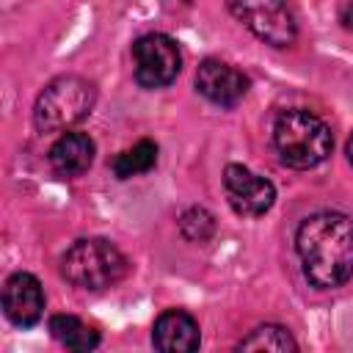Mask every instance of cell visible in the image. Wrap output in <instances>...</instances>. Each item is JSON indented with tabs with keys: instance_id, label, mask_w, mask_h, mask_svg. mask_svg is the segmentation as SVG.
Listing matches in <instances>:
<instances>
[{
	"instance_id": "cell-1",
	"label": "cell",
	"mask_w": 353,
	"mask_h": 353,
	"mask_svg": "<svg viewBox=\"0 0 353 353\" xmlns=\"http://www.w3.org/2000/svg\"><path fill=\"white\" fill-rule=\"evenodd\" d=\"M295 251L312 287H342L353 279V218L334 210L303 218L295 232Z\"/></svg>"
},
{
	"instance_id": "cell-2",
	"label": "cell",
	"mask_w": 353,
	"mask_h": 353,
	"mask_svg": "<svg viewBox=\"0 0 353 353\" xmlns=\"http://www.w3.org/2000/svg\"><path fill=\"white\" fill-rule=\"evenodd\" d=\"M273 146L290 168H314L328 160L334 149L331 127L312 110L292 108L279 113L273 124Z\"/></svg>"
},
{
	"instance_id": "cell-3",
	"label": "cell",
	"mask_w": 353,
	"mask_h": 353,
	"mask_svg": "<svg viewBox=\"0 0 353 353\" xmlns=\"http://www.w3.org/2000/svg\"><path fill=\"white\" fill-rule=\"evenodd\" d=\"M97 102V88L80 74H61L50 80L33 105V121L39 132H63L88 119Z\"/></svg>"
},
{
	"instance_id": "cell-4",
	"label": "cell",
	"mask_w": 353,
	"mask_h": 353,
	"mask_svg": "<svg viewBox=\"0 0 353 353\" xmlns=\"http://www.w3.org/2000/svg\"><path fill=\"white\" fill-rule=\"evenodd\" d=\"M130 270L127 256L102 237H85L66 248L61 256V273L69 284L80 290H105L121 281Z\"/></svg>"
},
{
	"instance_id": "cell-5",
	"label": "cell",
	"mask_w": 353,
	"mask_h": 353,
	"mask_svg": "<svg viewBox=\"0 0 353 353\" xmlns=\"http://www.w3.org/2000/svg\"><path fill=\"white\" fill-rule=\"evenodd\" d=\"M182 69L179 44L165 33H143L132 44V74L143 88H165Z\"/></svg>"
},
{
	"instance_id": "cell-6",
	"label": "cell",
	"mask_w": 353,
	"mask_h": 353,
	"mask_svg": "<svg viewBox=\"0 0 353 353\" xmlns=\"http://www.w3.org/2000/svg\"><path fill=\"white\" fill-rule=\"evenodd\" d=\"M226 6L259 41L270 47H290L298 36L287 0H226Z\"/></svg>"
},
{
	"instance_id": "cell-7",
	"label": "cell",
	"mask_w": 353,
	"mask_h": 353,
	"mask_svg": "<svg viewBox=\"0 0 353 353\" xmlns=\"http://www.w3.org/2000/svg\"><path fill=\"white\" fill-rule=\"evenodd\" d=\"M223 190L229 199V207L243 218H259L265 215L276 201V188L270 179L254 174L251 168L232 163L223 171Z\"/></svg>"
},
{
	"instance_id": "cell-8",
	"label": "cell",
	"mask_w": 353,
	"mask_h": 353,
	"mask_svg": "<svg viewBox=\"0 0 353 353\" xmlns=\"http://www.w3.org/2000/svg\"><path fill=\"white\" fill-rule=\"evenodd\" d=\"M3 312L6 317L19 325V328H30L41 320L44 314V290L39 284V279L33 273H11L3 284Z\"/></svg>"
},
{
	"instance_id": "cell-9",
	"label": "cell",
	"mask_w": 353,
	"mask_h": 353,
	"mask_svg": "<svg viewBox=\"0 0 353 353\" xmlns=\"http://www.w3.org/2000/svg\"><path fill=\"white\" fill-rule=\"evenodd\" d=\"M196 88L204 99H210L218 108H234L245 91H248V77L243 72H237L234 66L207 58L199 63L196 72Z\"/></svg>"
},
{
	"instance_id": "cell-10",
	"label": "cell",
	"mask_w": 353,
	"mask_h": 353,
	"mask_svg": "<svg viewBox=\"0 0 353 353\" xmlns=\"http://www.w3.org/2000/svg\"><path fill=\"white\" fill-rule=\"evenodd\" d=\"M152 345L160 353H193L201 345V331L193 314L185 309H168L154 320Z\"/></svg>"
},
{
	"instance_id": "cell-11",
	"label": "cell",
	"mask_w": 353,
	"mask_h": 353,
	"mask_svg": "<svg viewBox=\"0 0 353 353\" xmlns=\"http://www.w3.org/2000/svg\"><path fill=\"white\" fill-rule=\"evenodd\" d=\"M97 154L94 141L85 132H63L52 146H50V165L61 176H80L91 168Z\"/></svg>"
},
{
	"instance_id": "cell-12",
	"label": "cell",
	"mask_w": 353,
	"mask_h": 353,
	"mask_svg": "<svg viewBox=\"0 0 353 353\" xmlns=\"http://www.w3.org/2000/svg\"><path fill=\"white\" fill-rule=\"evenodd\" d=\"M50 334L66 350H77V353H88L99 345V331L94 325H85L74 314H52L50 317Z\"/></svg>"
},
{
	"instance_id": "cell-13",
	"label": "cell",
	"mask_w": 353,
	"mask_h": 353,
	"mask_svg": "<svg viewBox=\"0 0 353 353\" xmlns=\"http://www.w3.org/2000/svg\"><path fill=\"white\" fill-rule=\"evenodd\" d=\"M154 165H157V143L149 141V138H143V141L132 143L130 149L119 152V154L113 157V163H110V168H113V174H116L119 179H130V176L146 174V171H152Z\"/></svg>"
},
{
	"instance_id": "cell-14",
	"label": "cell",
	"mask_w": 353,
	"mask_h": 353,
	"mask_svg": "<svg viewBox=\"0 0 353 353\" xmlns=\"http://www.w3.org/2000/svg\"><path fill=\"white\" fill-rule=\"evenodd\" d=\"M237 350H276V353H287V350H298V342L292 339V334L284 325H259L254 328L245 339H240Z\"/></svg>"
},
{
	"instance_id": "cell-15",
	"label": "cell",
	"mask_w": 353,
	"mask_h": 353,
	"mask_svg": "<svg viewBox=\"0 0 353 353\" xmlns=\"http://www.w3.org/2000/svg\"><path fill=\"white\" fill-rule=\"evenodd\" d=\"M179 232L190 243H207L215 234V215L204 207H190L179 215Z\"/></svg>"
},
{
	"instance_id": "cell-16",
	"label": "cell",
	"mask_w": 353,
	"mask_h": 353,
	"mask_svg": "<svg viewBox=\"0 0 353 353\" xmlns=\"http://www.w3.org/2000/svg\"><path fill=\"white\" fill-rule=\"evenodd\" d=\"M345 22H347V28L353 30V0H350L347 8H345Z\"/></svg>"
},
{
	"instance_id": "cell-17",
	"label": "cell",
	"mask_w": 353,
	"mask_h": 353,
	"mask_svg": "<svg viewBox=\"0 0 353 353\" xmlns=\"http://www.w3.org/2000/svg\"><path fill=\"white\" fill-rule=\"evenodd\" d=\"M345 152H347V160H350V165H353V132H350V138H347V146H345Z\"/></svg>"
}]
</instances>
